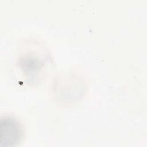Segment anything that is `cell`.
I'll use <instances>...</instances> for the list:
<instances>
[{"mask_svg": "<svg viewBox=\"0 0 147 147\" xmlns=\"http://www.w3.org/2000/svg\"><path fill=\"white\" fill-rule=\"evenodd\" d=\"M1 144L2 146H14L21 140L23 131L19 121L10 115H5L1 119Z\"/></svg>", "mask_w": 147, "mask_h": 147, "instance_id": "2", "label": "cell"}, {"mask_svg": "<svg viewBox=\"0 0 147 147\" xmlns=\"http://www.w3.org/2000/svg\"><path fill=\"white\" fill-rule=\"evenodd\" d=\"M29 47L22 50L16 60L17 68L21 74L20 80L27 84L40 83L49 65V55L40 46Z\"/></svg>", "mask_w": 147, "mask_h": 147, "instance_id": "1", "label": "cell"}]
</instances>
